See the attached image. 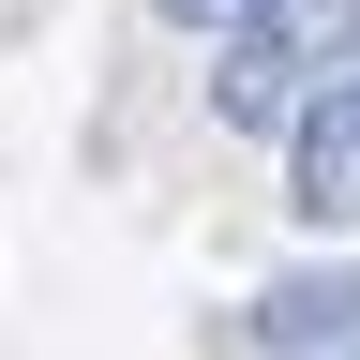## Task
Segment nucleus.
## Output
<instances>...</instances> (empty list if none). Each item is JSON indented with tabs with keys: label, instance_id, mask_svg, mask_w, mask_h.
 Wrapping results in <instances>:
<instances>
[{
	"label": "nucleus",
	"instance_id": "f257e3e1",
	"mask_svg": "<svg viewBox=\"0 0 360 360\" xmlns=\"http://www.w3.org/2000/svg\"><path fill=\"white\" fill-rule=\"evenodd\" d=\"M345 0H270L240 45H210V120L225 135H300L315 90H345Z\"/></svg>",
	"mask_w": 360,
	"mask_h": 360
},
{
	"label": "nucleus",
	"instance_id": "f03ea898",
	"mask_svg": "<svg viewBox=\"0 0 360 360\" xmlns=\"http://www.w3.org/2000/svg\"><path fill=\"white\" fill-rule=\"evenodd\" d=\"M285 195H300V225H360V75L315 90V120L285 135Z\"/></svg>",
	"mask_w": 360,
	"mask_h": 360
},
{
	"label": "nucleus",
	"instance_id": "7ed1b4c3",
	"mask_svg": "<svg viewBox=\"0 0 360 360\" xmlns=\"http://www.w3.org/2000/svg\"><path fill=\"white\" fill-rule=\"evenodd\" d=\"M240 345H270V360H315V345H360V255L345 270H285L255 315H240Z\"/></svg>",
	"mask_w": 360,
	"mask_h": 360
},
{
	"label": "nucleus",
	"instance_id": "20e7f679",
	"mask_svg": "<svg viewBox=\"0 0 360 360\" xmlns=\"http://www.w3.org/2000/svg\"><path fill=\"white\" fill-rule=\"evenodd\" d=\"M150 15H165V30H210V45H240V30L270 15V0H150Z\"/></svg>",
	"mask_w": 360,
	"mask_h": 360
}]
</instances>
